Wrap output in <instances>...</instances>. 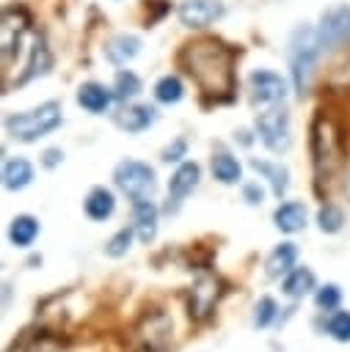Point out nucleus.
<instances>
[{"mask_svg": "<svg viewBox=\"0 0 350 352\" xmlns=\"http://www.w3.org/2000/svg\"><path fill=\"white\" fill-rule=\"evenodd\" d=\"M182 69L196 80L201 94L212 96L215 102H229L234 91V52L215 41L198 38L182 47L179 52Z\"/></svg>", "mask_w": 350, "mask_h": 352, "instance_id": "nucleus-1", "label": "nucleus"}, {"mask_svg": "<svg viewBox=\"0 0 350 352\" xmlns=\"http://www.w3.org/2000/svg\"><path fill=\"white\" fill-rule=\"evenodd\" d=\"M311 165H314V176L317 182H331L342 162H344V143H342V129L336 126L333 118H328L325 113H317V118L311 121Z\"/></svg>", "mask_w": 350, "mask_h": 352, "instance_id": "nucleus-2", "label": "nucleus"}, {"mask_svg": "<svg viewBox=\"0 0 350 352\" xmlns=\"http://www.w3.org/2000/svg\"><path fill=\"white\" fill-rule=\"evenodd\" d=\"M63 121L61 116V102L50 99L28 113H14L6 118V135L19 140V143H33L44 135H50L52 129H58Z\"/></svg>", "mask_w": 350, "mask_h": 352, "instance_id": "nucleus-3", "label": "nucleus"}, {"mask_svg": "<svg viewBox=\"0 0 350 352\" xmlns=\"http://www.w3.org/2000/svg\"><path fill=\"white\" fill-rule=\"evenodd\" d=\"M320 52L322 50H320V41H317V28H311V25L295 28V33L289 38V72H292L295 91L300 96L309 88V80H311V72H314V63H317Z\"/></svg>", "mask_w": 350, "mask_h": 352, "instance_id": "nucleus-4", "label": "nucleus"}, {"mask_svg": "<svg viewBox=\"0 0 350 352\" xmlns=\"http://www.w3.org/2000/svg\"><path fill=\"white\" fill-rule=\"evenodd\" d=\"M113 182L132 201L152 198V192L157 190V173H154V168H149L141 160H121L116 165V170H113Z\"/></svg>", "mask_w": 350, "mask_h": 352, "instance_id": "nucleus-5", "label": "nucleus"}, {"mask_svg": "<svg viewBox=\"0 0 350 352\" xmlns=\"http://www.w3.org/2000/svg\"><path fill=\"white\" fill-rule=\"evenodd\" d=\"M256 132L259 140L273 151L281 154L289 148V113L284 104H267L262 113H256Z\"/></svg>", "mask_w": 350, "mask_h": 352, "instance_id": "nucleus-6", "label": "nucleus"}, {"mask_svg": "<svg viewBox=\"0 0 350 352\" xmlns=\"http://www.w3.org/2000/svg\"><path fill=\"white\" fill-rule=\"evenodd\" d=\"M171 336H174V322L163 308L146 311L135 324V341L141 344L143 352H163L171 344Z\"/></svg>", "mask_w": 350, "mask_h": 352, "instance_id": "nucleus-7", "label": "nucleus"}, {"mask_svg": "<svg viewBox=\"0 0 350 352\" xmlns=\"http://www.w3.org/2000/svg\"><path fill=\"white\" fill-rule=\"evenodd\" d=\"M248 91L259 104H281L287 96V80L270 69H254L248 74Z\"/></svg>", "mask_w": 350, "mask_h": 352, "instance_id": "nucleus-8", "label": "nucleus"}, {"mask_svg": "<svg viewBox=\"0 0 350 352\" xmlns=\"http://www.w3.org/2000/svg\"><path fill=\"white\" fill-rule=\"evenodd\" d=\"M347 36H350V6H333V8H328L322 14L320 25H317L320 50L339 47Z\"/></svg>", "mask_w": 350, "mask_h": 352, "instance_id": "nucleus-9", "label": "nucleus"}, {"mask_svg": "<svg viewBox=\"0 0 350 352\" xmlns=\"http://www.w3.org/2000/svg\"><path fill=\"white\" fill-rule=\"evenodd\" d=\"M223 289H218V278L212 275H201L193 286H190V297H187V314L193 319H207L212 314V308L218 305Z\"/></svg>", "mask_w": 350, "mask_h": 352, "instance_id": "nucleus-10", "label": "nucleus"}, {"mask_svg": "<svg viewBox=\"0 0 350 352\" xmlns=\"http://www.w3.org/2000/svg\"><path fill=\"white\" fill-rule=\"evenodd\" d=\"M176 16L185 28H209L215 19L223 16L220 0H182L176 8Z\"/></svg>", "mask_w": 350, "mask_h": 352, "instance_id": "nucleus-11", "label": "nucleus"}, {"mask_svg": "<svg viewBox=\"0 0 350 352\" xmlns=\"http://www.w3.org/2000/svg\"><path fill=\"white\" fill-rule=\"evenodd\" d=\"M198 179H201L198 162H182V165L174 170L171 182H168V206H165V212H176L179 204L196 190Z\"/></svg>", "mask_w": 350, "mask_h": 352, "instance_id": "nucleus-12", "label": "nucleus"}, {"mask_svg": "<svg viewBox=\"0 0 350 352\" xmlns=\"http://www.w3.org/2000/svg\"><path fill=\"white\" fill-rule=\"evenodd\" d=\"M157 217H160V209L149 198L132 201V228L143 245H149L157 236Z\"/></svg>", "mask_w": 350, "mask_h": 352, "instance_id": "nucleus-13", "label": "nucleus"}, {"mask_svg": "<svg viewBox=\"0 0 350 352\" xmlns=\"http://www.w3.org/2000/svg\"><path fill=\"white\" fill-rule=\"evenodd\" d=\"M113 91L110 88H105L102 82H83L80 88H77V104L83 107V110H88V113H105L107 107H110V102H113Z\"/></svg>", "mask_w": 350, "mask_h": 352, "instance_id": "nucleus-14", "label": "nucleus"}, {"mask_svg": "<svg viewBox=\"0 0 350 352\" xmlns=\"http://www.w3.org/2000/svg\"><path fill=\"white\" fill-rule=\"evenodd\" d=\"M295 261H298L295 242H281V245H276L270 250V256L265 261V272H267V278H281V275L295 270Z\"/></svg>", "mask_w": 350, "mask_h": 352, "instance_id": "nucleus-15", "label": "nucleus"}, {"mask_svg": "<svg viewBox=\"0 0 350 352\" xmlns=\"http://www.w3.org/2000/svg\"><path fill=\"white\" fill-rule=\"evenodd\" d=\"M83 209H85V214L91 220L102 223L116 212V198H113V192L107 187H91L85 201H83Z\"/></svg>", "mask_w": 350, "mask_h": 352, "instance_id": "nucleus-16", "label": "nucleus"}, {"mask_svg": "<svg viewBox=\"0 0 350 352\" xmlns=\"http://www.w3.org/2000/svg\"><path fill=\"white\" fill-rule=\"evenodd\" d=\"M116 124L127 132H143L154 124V107L149 104H127L124 110L116 113Z\"/></svg>", "mask_w": 350, "mask_h": 352, "instance_id": "nucleus-17", "label": "nucleus"}, {"mask_svg": "<svg viewBox=\"0 0 350 352\" xmlns=\"http://www.w3.org/2000/svg\"><path fill=\"white\" fill-rule=\"evenodd\" d=\"M273 223L278 231L284 234H295V231H303L306 226V206L300 201H287L281 204L276 212H273Z\"/></svg>", "mask_w": 350, "mask_h": 352, "instance_id": "nucleus-18", "label": "nucleus"}, {"mask_svg": "<svg viewBox=\"0 0 350 352\" xmlns=\"http://www.w3.org/2000/svg\"><path fill=\"white\" fill-rule=\"evenodd\" d=\"M138 52H141V38L132 36V33H119V36H113V38L107 41V47H105L107 60L116 63V66H124V63L132 60Z\"/></svg>", "mask_w": 350, "mask_h": 352, "instance_id": "nucleus-19", "label": "nucleus"}, {"mask_svg": "<svg viewBox=\"0 0 350 352\" xmlns=\"http://www.w3.org/2000/svg\"><path fill=\"white\" fill-rule=\"evenodd\" d=\"M50 63H52V58H50V50H47V44H44V38L39 36V38L33 41V47H30V55H28V60H25V69H22V74L17 77V85H22V82L33 80L36 74H44V72L50 69Z\"/></svg>", "mask_w": 350, "mask_h": 352, "instance_id": "nucleus-20", "label": "nucleus"}, {"mask_svg": "<svg viewBox=\"0 0 350 352\" xmlns=\"http://www.w3.org/2000/svg\"><path fill=\"white\" fill-rule=\"evenodd\" d=\"M30 182H33V165L25 157L6 160V165H3V187L6 190H22Z\"/></svg>", "mask_w": 350, "mask_h": 352, "instance_id": "nucleus-21", "label": "nucleus"}, {"mask_svg": "<svg viewBox=\"0 0 350 352\" xmlns=\"http://www.w3.org/2000/svg\"><path fill=\"white\" fill-rule=\"evenodd\" d=\"M314 283H317V278H314V272H311L309 267H295L292 272L284 275L281 292H284L287 297H292V300H300V297H306V294L314 289Z\"/></svg>", "mask_w": 350, "mask_h": 352, "instance_id": "nucleus-22", "label": "nucleus"}, {"mask_svg": "<svg viewBox=\"0 0 350 352\" xmlns=\"http://www.w3.org/2000/svg\"><path fill=\"white\" fill-rule=\"evenodd\" d=\"M39 236V220L33 214H17L8 226V242L14 248H30Z\"/></svg>", "mask_w": 350, "mask_h": 352, "instance_id": "nucleus-23", "label": "nucleus"}, {"mask_svg": "<svg viewBox=\"0 0 350 352\" xmlns=\"http://www.w3.org/2000/svg\"><path fill=\"white\" fill-rule=\"evenodd\" d=\"M209 168H212V176H215L220 184H237V182H240V173H243L240 162H237L231 154H226V151L212 154Z\"/></svg>", "mask_w": 350, "mask_h": 352, "instance_id": "nucleus-24", "label": "nucleus"}, {"mask_svg": "<svg viewBox=\"0 0 350 352\" xmlns=\"http://www.w3.org/2000/svg\"><path fill=\"white\" fill-rule=\"evenodd\" d=\"M251 168H256L267 182H270V187H273V192L281 198L284 192H287V187H289V170L284 168V165H278V162H262V160H251Z\"/></svg>", "mask_w": 350, "mask_h": 352, "instance_id": "nucleus-25", "label": "nucleus"}, {"mask_svg": "<svg viewBox=\"0 0 350 352\" xmlns=\"http://www.w3.org/2000/svg\"><path fill=\"white\" fill-rule=\"evenodd\" d=\"M182 96H185V85H182V80L176 74H163L154 82V99L160 104H176Z\"/></svg>", "mask_w": 350, "mask_h": 352, "instance_id": "nucleus-26", "label": "nucleus"}, {"mask_svg": "<svg viewBox=\"0 0 350 352\" xmlns=\"http://www.w3.org/2000/svg\"><path fill=\"white\" fill-rule=\"evenodd\" d=\"M141 77L135 74V72H130V69H119L116 72V82H113V94H116V99H121V102H127V99H135L138 94H141Z\"/></svg>", "mask_w": 350, "mask_h": 352, "instance_id": "nucleus-27", "label": "nucleus"}, {"mask_svg": "<svg viewBox=\"0 0 350 352\" xmlns=\"http://www.w3.org/2000/svg\"><path fill=\"white\" fill-rule=\"evenodd\" d=\"M317 226H320L322 234H339L342 226H344V212L336 204H325L317 212Z\"/></svg>", "mask_w": 350, "mask_h": 352, "instance_id": "nucleus-28", "label": "nucleus"}, {"mask_svg": "<svg viewBox=\"0 0 350 352\" xmlns=\"http://www.w3.org/2000/svg\"><path fill=\"white\" fill-rule=\"evenodd\" d=\"M325 330L331 338L347 344L350 341V311H333L328 319H325Z\"/></svg>", "mask_w": 350, "mask_h": 352, "instance_id": "nucleus-29", "label": "nucleus"}, {"mask_svg": "<svg viewBox=\"0 0 350 352\" xmlns=\"http://www.w3.org/2000/svg\"><path fill=\"white\" fill-rule=\"evenodd\" d=\"M132 231H135V228H119V231L107 239V245H105V256H110V258H121V256H127L130 242H132Z\"/></svg>", "mask_w": 350, "mask_h": 352, "instance_id": "nucleus-30", "label": "nucleus"}, {"mask_svg": "<svg viewBox=\"0 0 350 352\" xmlns=\"http://www.w3.org/2000/svg\"><path fill=\"white\" fill-rule=\"evenodd\" d=\"M339 302H342V289H339L336 283H325V286H320L317 294H314V305H317L320 311H336Z\"/></svg>", "mask_w": 350, "mask_h": 352, "instance_id": "nucleus-31", "label": "nucleus"}, {"mask_svg": "<svg viewBox=\"0 0 350 352\" xmlns=\"http://www.w3.org/2000/svg\"><path fill=\"white\" fill-rule=\"evenodd\" d=\"M278 314V305L273 297H262L256 305H254V324L256 327H267Z\"/></svg>", "mask_w": 350, "mask_h": 352, "instance_id": "nucleus-32", "label": "nucleus"}, {"mask_svg": "<svg viewBox=\"0 0 350 352\" xmlns=\"http://www.w3.org/2000/svg\"><path fill=\"white\" fill-rule=\"evenodd\" d=\"M185 154H187V140H185V138H176L171 146L163 148V160H165V162H179Z\"/></svg>", "mask_w": 350, "mask_h": 352, "instance_id": "nucleus-33", "label": "nucleus"}, {"mask_svg": "<svg viewBox=\"0 0 350 352\" xmlns=\"http://www.w3.org/2000/svg\"><path fill=\"white\" fill-rule=\"evenodd\" d=\"M243 198H245L248 204H254V206H256V204H262L265 190H262L259 184H245V187H243Z\"/></svg>", "mask_w": 350, "mask_h": 352, "instance_id": "nucleus-34", "label": "nucleus"}, {"mask_svg": "<svg viewBox=\"0 0 350 352\" xmlns=\"http://www.w3.org/2000/svg\"><path fill=\"white\" fill-rule=\"evenodd\" d=\"M61 160H63V151H61V148H47L41 162H44V168H55Z\"/></svg>", "mask_w": 350, "mask_h": 352, "instance_id": "nucleus-35", "label": "nucleus"}]
</instances>
